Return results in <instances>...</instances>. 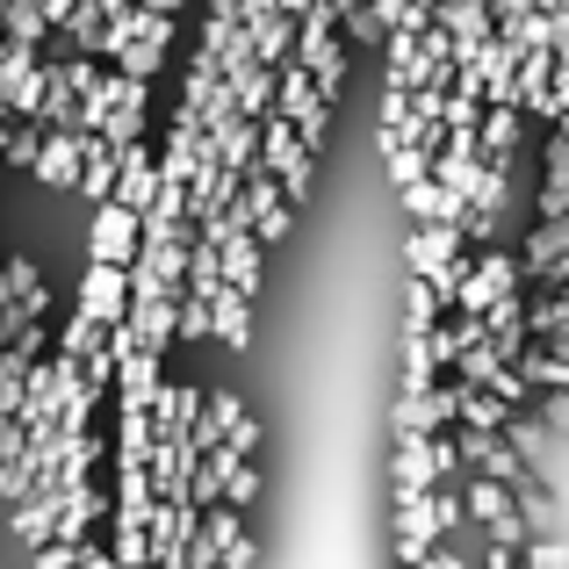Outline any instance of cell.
<instances>
[{"instance_id":"obj_1","label":"cell","mask_w":569,"mask_h":569,"mask_svg":"<svg viewBox=\"0 0 569 569\" xmlns=\"http://www.w3.org/2000/svg\"><path fill=\"white\" fill-rule=\"evenodd\" d=\"M440 490L432 498H397V512H389V548H397V569H426L432 556H440Z\"/></svg>"},{"instance_id":"obj_2","label":"cell","mask_w":569,"mask_h":569,"mask_svg":"<svg viewBox=\"0 0 569 569\" xmlns=\"http://www.w3.org/2000/svg\"><path fill=\"white\" fill-rule=\"evenodd\" d=\"M130 303H138V274H130V267H94V260H87L80 318L101 325V332H116V325H130Z\"/></svg>"},{"instance_id":"obj_3","label":"cell","mask_w":569,"mask_h":569,"mask_svg":"<svg viewBox=\"0 0 569 569\" xmlns=\"http://www.w3.org/2000/svg\"><path fill=\"white\" fill-rule=\"evenodd\" d=\"M87 260H94V267H130V274H138V260H144V217H138V209H123V202L94 209Z\"/></svg>"},{"instance_id":"obj_4","label":"cell","mask_w":569,"mask_h":569,"mask_svg":"<svg viewBox=\"0 0 569 569\" xmlns=\"http://www.w3.org/2000/svg\"><path fill=\"white\" fill-rule=\"evenodd\" d=\"M461 252H469V238H461L455 223H418V231L403 238V260H411V281H432V289H447V281H455Z\"/></svg>"},{"instance_id":"obj_5","label":"cell","mask_w":569,"mask_h":569,"mask_svg":"<svg viewBox=\"0 0 569 569\" xmlns=\"http://www.w3.org/2000/svg\"><path fill=\"white\" fill-rule=\"evenodd\" d=\"M440 440H418V432H397V455H389V490L397 498H432L440 490Z\"/></svg>"},{"instance_id":"obj_6","label":"cell","mask_w":569,"mask_h":569,"mask_svg":"<svg viewBox=\"0 0 569 569\" xmlns=\"http://www.w3.org/2000/svg\"><path fill=\"white\" fill-rule=\"evenodd\" d=\"M37 181L58 188V194H80V181H87V138L80 130H51V144L37 159Z\"/></svg>"},{"instance_id":"obj_7","label":"cell","mask_w":569,"mask_h":569,"mask_svg":"<svg viewBox=\"0 0 569 569\" xmlns=\"http://www.w3.org/2000/svg\"><path fill=\"white\" fill-rule=\"evenodd\" d=\"M130 332H138V347L167 353V339L181 332V296H167V289H138V303H130Z\"/></svg>"},{"instance_id":"obj_8","label":"cell","mask_w":569,"mask_h":569,"mask_svg":"<svg viewBox=\"0 0 569 569\" xmlns=\"http://www.w3.org/2000/svg\"><path fill=\"white\" fill-rule=\"evenodd\" d=\"M202 411H209V397H202L194 382H167V389H159V403H152L159 440H188V432L202 426Z\"/></svg>"},{"instance_id":"obj_9","label":"cell","mask_w":569,"mask_h":569,"mask_svg":"<svg viewBox=\"0 0 569 569\" xmlns=\"http://www.w3.org/2000/svg\"><path fill=\"white\" fill-rule=\"evenodd\" d=\"M202 426L217 432L223 447H238V455H252V447H260V426H252V411H246V403H238V389H217V397H209Z\"/></svg>"},{"instance_id":"obj_10","label":"cell","mask_w":569,"mask_h":569,"mask_svg":"<svg viewBox=\"0 0 569 569\" xmlns=\"http://www.w3.org/2000/svg\"><path fill=\"white\" fill-rule=\"evenodd\" d=\"M159 188H167V181H159V159L144 152V144H130V152H123V194H116V202L138 209V217H152V209H159Z\"/></svg>"},{"instance_id":"obj_11","label":"cell","mask_w":569,"mask_h":569,"mask_svg":"<svg viewBox=\"0 0 569 569\" xmlns=\"http://www.w3.org/2000/svg\"><path fill=\"white\" fill-rule=\"evenodd\" d=\"M217 347L223 353H246L252 347V296H238L231 281L217 289Z\"/></svg>"},{"instance_id":"obj_12","label":"cell","mask_w":569,"mask_h":569,"mask_svg":"<svg viewBox=\"0 0 569 569\" xmlns=\"http://www.w3.org/2000/svg\"><path fill=\"white\" fill-rule=\"evenodd\" d=\"M519 138H527V109H483V159L512 167Z\"/></svg>"},{"instance_id":"obj_13","label":"cell","mask_w":569,"mask_h":569,"mask_svg":"<svg viewBox=\"0 0 569 569\" xmlns=\"http://www.w3.org/2000/svg\"><path fill=\"white\" fill-rule=\"evenodd\" d=\"M447 289H432V281H403V332H440L447 318Z\"/></svg>"},{"instance_id":"obj_14","label":"cell","mask_w":569,"mask_h":569,"mask_svg":"<svg viewBox=\"0 0 569 569\" xmlns=\"http://www.w3.org/2000/svg\"><path fill=\"white\" fill-rule=\"evenodd\" d=\"M202 541L217 548V556H231V548L246 541V512H231V505H217V512H202Z\"/></svg>"},{"instance_id":"obj_15","label":"cell","mask_w":569,"mask_h":569,"mask_svg":"<svg viewBox=\"0 0 569 569\" xmlns=\"http://www.w3.org/2000/svg\"><path fill=\"white\" fill-rule=\"evenodd\" d=\"M43 144H51V130H43V123H22V130L8 138V167H29V173H37Z\"/></svg>"},{"instance_id":"obj_16","label":"cell","mask_w":569,"mask_h":569,"mask_svg":"<svg viewBox=\"0 0 569 569\" xmlns=\"http://www.w3.org/2000/svg\"><path fill=\"white\" fill-rule=\"evenodd\" d=\"M159 66H167V43H130V51L116 58V72H130V80H152Z\"/></svg>"},{"instance_id":"obj_17","label":"cell","mask_w":569,"mask_h":569,"mask_svg":"<svg viewBox=\"0 0 569 569\" xmlns=\"http://www.w3.org/2000/svg\"><path fill=\"white\" fill-rule=\"evenodd\" d=\"M527 569H569V548L556 541V533H541V541L527 548Z\"/></svg>"},{"instance_id":"obj_18","label":"cell","mask_w":569,"mask_h":569,"mask_svg":"<svg viewBox=\"0 0 569 569\" xmlns=\"http://www.w3.org/2000/svg\"><path fill=\"white\" fill-rule=\"evenodd\" d=\"M144 8H152V14H181L188 0H144Z\"/></svg>"},{"instance_id":"obj_19","label":"cell","mask_w":569,"mask_h":569,"mask_svg":"<svg viewBox=\"0 0 569 569\" xmlns=\"http://www.w3.org/2000/svg\"><path fill=\"white\" fill-rule=\"evenodd\" d=\"M8 138H14V130H8V116H0V159H8Z\"/></svg>"}]
</instances>
